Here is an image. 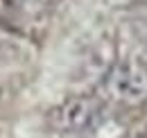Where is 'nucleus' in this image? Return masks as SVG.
I'll use <instances>...</instances> for the list:
<instances>
[{"mask_svg":"<svg viewBox=\"0 0 147 138\" xmlns=\"http://www.w3.org/2000/svg\"><path fill=\"white\" fill-rule=\"evenodd\" d=\"M97 97L107 104L140 106L147 102V64L140 59L113 61L100 79Z\"/></svg>","mask_w":147,"mask_h":138,"instance_id":"nucleus-1","label":"nucleus"},{"mask_svg":"<svg viewBox=\"0 0 147 138\" xmlns=\"http://www.w3.org/2000/svg\"><path fill=\"white\" fill-rule=\"evenodd\" d=\"M104 106L107 104L97 95H75V97H68L61 104H57L55 109H50L48 120L59 131L86 134L102 122Z\"/></svg>","mask_w":147,"mask_h":138,"instance_id":"nucleus-2","label":"nucleus"},{"mask_svg":"<svg viewBox=\"0 0 147 138\" xmlns=\"http://www.w3.org/2000/svg\"><path fill=\"white\" fill-rule=\"evenodd\" d=\"M52 0H0V12L7 16H36L43 14Z\"/></svg>","mask_w":147,"mask_h":138,"instance_id":"nucleus-3","label":"nucleus"},{"mask_svg":"<svg viewBox=\"0 0 147 138\" xmlns=\"http://www.w3.org/2000/svg\"><path fill=\"white\" fill-rule=\"evenodd\" d=\"M125 138H147V131H136V134H129Z\"/></svg>","mask_w":147,"mask_h":138,"instance_id":"nucleus-4","label":"nucleus"}]
</instances>
